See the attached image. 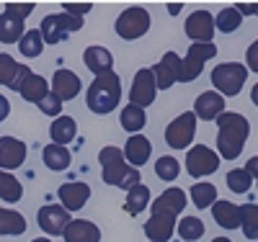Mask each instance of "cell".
<instances>
[{"label":"cell","instance_id":"1","mask_svg":"<svg viewBox=\"0 0 258 242\" xmlns=\"http://www.w3.org/2000/svg\"><path fill=\"white\" fill-rule=\"evenodd\" d=\"M217 149L225 160H235L240 157V152L248 142V134H250V124L243 114H232V111H225L220 114L217 119Z\"/></svg>","mask_w":258,"mask_h":242},{"label":"cell","instance_id":"2","mask_svg":"<svg viewBox=\"0 0 258 242\" xmlns=\"http://www.w3.org/2000/svg\"><path fill=\"white\" fill-rule=\"evenodd\" d=\"M98 163H101V178H103L106 186H119L124 191L140 186V178H142L140 170L132 168V165H126L124 152L119 147H114V144L103 147L98 152Z\"/></svg>","mask_w":258,"mask_h":242},{"label":"cell","instance_id":"3","mask_svg":"<svg viewBox=\"0 0 258 242\" xmlns=\"http://www.w3.org/2000/svg\"><path fill=\"white\" fill-rule=\"evenodd\" d=\"M119 98H121V77L114 70L93 77V83L88 85V93H85V103L96 116L111 114L119 106Z\"/></svg>","mask_w":258,"mask_h":242},{"label":"cell","instance_id":"4","mask_svg":"<svg viewBox=\"0 0 258 242\" xmlns=\"http://www.w3.org/2000/svg\"><path fill=\"white\" fill-rule=\"evenodd\" d=\"M248 80V67L240 62H222L212 70V85L220 91V96H238Z\"/></svg>","mask_w":258,"mask_h":242},{"label":"cell","instance_id":"5","mask_svg":"<svg viewBox=\"0 0 258 242\" xmlns=\"http://www.w3.org/2000/svg\"><path fill=\"white\" fill-rule=\"evenodd\" d=\"M114 31L126 41H135V39L145 36L150 31V13L142 6H132V8L121 11L116 24H114Z\"/></svg>","mask_w":258,"mask_h":242},{"label":"cell","instance_id":"6","mask_svg":"<svg viewBox=\"0 0 258 242\" xmlns=\"http://www.w3.org/2000/svg\"><path fill=\"white\" fill-rule=\"evenodd\" d=\"M212 57H217V47L214 44H191L186 57L181 59V83H191V80H197L204 70V64L212 59Z\"/></svg>","mask_w":258,"mask_h":242},{"label":"cell","instance_id":"7","mask_svg":"<svg viewBox=\"0 0 258 242\" xmlns=\"http://www.w3.org/2000/svg\"><path fill=\"white\" fill-rule=\"evenodd\" d=\"M194 134H197V116H194V111L176 116L165 126V142L173 149H186L191 144Z\"/></svg>","mask_w":258,"mask_h":242},{"label":"cell","instance_id":"8","mask_svg":"<svg viewBox=\"0 0 258 242\" xmlns=\"http://www.w3.org/2000/svg\"><path fill=\"white\" fill-rule=\"evenodd\" d=\"M220 168V155L212 152L204 144H194L186 155V170L191 178H202V175H212Z\"/></svg>","mask_w":258,"mask_h":242},{"label":"cell","instance_id":"9","mask_svg":"<svg viewBox=\"0 0 258 242\" xmlns=\"http://www.w3.org/2000/svg\"><path fill=\"white\" fill-rule=\"evenodd\" d=\"M155 96H158V88H155L153 70L140 67V72L132 80V88H129V101H132L135 106H140V108H147V106L155 103Z\"/></svg>","mask_w":258,"mask_h":242},{"label":"cell","instance_id":"10","mask_svg":"<svg viewBox=\"0 0 258 242\" xmlns=\"http://www.w3.org/2000/svg\"><path fill=\"white\" fill-rule=\"evenodd\" d=\"M183 31L191 39V44H212V36L217 31L214 29V16L209 11H194L186 18Z\"/></svg>","mask_w":258,"mask_h":242},{"label":"cell","instance_id":"11","mask_svg":"<svg viewBox=\"0 0 258 242\" xmlns=\"http://www.w3.org/2000/svg\"><path fill=\"white\" fill-rule=\"evenodd\" d=\"M36 222L49 237H57V234L62 237L64 227L73 222V216H70L68 209H62L59 204H44L39 209V214H36Z\"/></svg>","mask_w":258,"mask_h":242},{"label":"cell","instance_id":"12","mask_svg":"<svg viewBox=\"0 0 258 242\" xmlns=\"http://www.w3.org/2000/svg\"><path fill=\"white\" fill-rule=\"evenodd\" d=\"M153 77H155V88L158 91H168V88H173L181 77V57L176 52H165L160 57L158 64H153Z\"/></svg>","mask_w":258,"mask_h":242},{"label":"cell","instance_id":"13","mask_svg":"<svg viewBox=\"0 0 258 242\" xmlns=\"http://www.w3.org/2000/svg\"><path fill=\"white\" fill-rule=\"evenodd\" d=\"M57 196H59V206L68 209V211L73 214V211H80L85 204H88V199H91V186L83 183V181H70V183H62V186H59Z\"/></svg>","mask_w":258,"mask_h":242},{"label":"cell","instance_id":"14","mask_svg":"<svg viewBox=\"0 0 258 242\" xmlns=\"http://www.w3.org/2000/svg\"><path fill=\"white\" fill-rule=\"evenodd\" d=\"M186 209V191L183 188H168L163 191L158 199L150 204V216L153 214H163V216H178Z\"/></svg>","mask_w":258,"mask_h":242},{"label":"cell","instance_id":"15","mask_svg":"<svg viewBox=\"0 0 258 242\" xmlns=\"http://www.w3.org/2000/svg\"><path fill=\"white\" fill-rule=\"evenodd\" d=\"M26 163V142L16 137H0V170H16Z\"/></svg>","mask_w":258,"mask_h":242},{"label":"cell","instance_id":"16","mask_svg":"<svg viewBox=\"0 0 258 242\" xmlns=\"http://www.w3.org/2000/svg\"><path fill=\"white\" fill-rule=\"evenodd\" d=\"M124 160H126V165H132V168H142L147 160H150V155H153V144H150V139L145 137V134H132L126 139V144H124Z\"/></svg>","mask_w":258,"mask_h":242},{"label":"cell","instance_id":"17","mask_svg":"<svg viewBox=\"0 0 258 242\" xmlns=\"http://www.w3.org/2000/svg\"><path fill=\"white\" fill-rule=\"evenodd\" d=\"M49 91L64 103V101H73L83 91V83H80V77L73 70H57L54 77H52V88H49Z\"/></svg>","mask_w":258,"mask_h":242},{"label":"cell","instance_id":"18","mask_svg":"<svg viewBox=\"0 0 258 242\" xmlns=\"http://www.w3.org/2000/svg\"><path fill=\"white\" fill-rule=\"evenodd\" d=\"M176 219L173 216H163V214H153L145 222V237L147 242H168L173 239V232H176Z\"/></svg>","mask_w":258,"mask_h":242},{"label":"cell","instance_id":"19","mask_svg":"<svg viewBox=\"0 0 258 242\" xmlns=\"http://www.w3.org/2000/svg\"><path fill=\"white\" fill-rule=\"evenodd\" d=\"M220 114H225V98L214 91L202 93L197 98V103H194V116L202 121H214Z\"/></svg>","mask_w":258,"mask_h":242},{"label":"cell","instance_id":"20","mask_svg":"<svg viewBox=\"0 0 258 242\" xmlns=\"http://www.w3.org/2000/svg\"><path fill=\"white\" fill-rule=\"evenodd\" d=\"M64 242H101V229L88 219H73L62 232Z\"/></svg>","mask_w":258,"mask_h":242},{"label":"cell","instance_id":"21","mask_svg":"<svg viewBox=\"0 0 258 242\" xmlns=\"http://www.w3.org/2000/svg\"><path fill=\"white\" fill-rule=\"evenodd\" d=\"M83 62H85V67H88L91 72H96V77L114 70L111 52L106 49V47H98V44H93V47H88V49L83 52Z\"/></svg>","mask_w":258,"mask_h":242},{"label":"cell","instance_id":"22","mask_svg":"<svg viewBox=\"0 0 258 242\" xmlns=\"http://www.w3.org/2000/svg\"><path fill=\"white\" fill-rule=\"evenodd\" d=\"M212 216L222 229H238L240 227V206L232 204V201H214Z\"/></svg>","mask_w":258,"mask_h":242},{"label":"cell","instance_id":"23","mask_svg":"<svg viewBox=\"0 0 258 242\" xmlns=\"http://www.w3.org/2000/svg\"><path fill=\"white\" fill-rule=\"evenodd\" d=\"M49 137H52V144H59V147H68L75 137H78V124L73 116H57L49 126Z\"/></svg>","mask_w":258,"mask_h":242},{"label":"cell","instance_id":"24","mask_svg":"<svg viewBox=\"0 0 258 242\" xmlns=\"http://www.w3.org/2000/svg\"><path fill=\"white\" fill-rule=\"evenodd\" d=\"M18 93H21V98L29 101V103H39L41 98L49 93V83H47V77H41V75H36V72H29L26 80L21 83Z\"/></svg>","mask_w":258,"mask_h":242},{"label":"cell","instance_id":"25","mask_svg":"<svg viewBox=\"0 0 258 242\" xmlns=\"http://www.w3.org/2000/svg\"><path fill=\"white\" fill-rule=\"evenodd\" d=\"M41 160H44V165L54 173L59 170H68L70 163H73V155L68 147H59V144H47L44 149H41Z\"/></svg>","mask_w":258,"mask_h":242},{"label":"cell","instance_id":"26","mask_svg":"<svg viewBox=\"0 0 258 242\" xmlns=\"http://www.w3.org/2000/svg\"><path fill=\"white\" fill-rule=\"evenodd\" d=\"M147 206H150V188H147L145 183H140V186H135V188L126 191L124 211H126L129 216H140Z\"/></svg>","mask_w":258,"mask_h":242},{"label":"cell","instance_id":"27","mask_svg":"<svg viewBox=\"0 0 258 242\" xmlns=\"http://www.w3.org/2000/svg\"><path fill=\"white\" fill-rule=\"evenodd\" d=\"M119 121H121V129L129 131V134H140V131L145 129L147 124V116H145V108L135 106V103H129L121 108V114H119Z\"/></svg>","mask_w":258,"mask_h":242},{"label":"cell","instance_id":"28","mask_svg":"<svg viewBox=\"0 0 258 242\" xmlns=\"http://www.w3.org/2000/svg\"><path fill=\"white\" fill-rule=\"evenodd\" d=\"M26 232V216L18 214L16 209H0V234L16 237Z\"/></svg>","mask_w":258,"mask_h":242},{"label":"cell","instance_id":"29","mask_svg":"<svg viewBox=\"0 0 258 242\" xmlns=\"http://www.w3.org/2000/svg\"><path fill=\"white\" fill-rule=\"evenodd\" d=\"M24 34H26L24 21L8 13H0V44H16Z\"/></svg>","mask_w":258,"mask_h":242},{"label":"cell","instance_id":"30","mask_svg":"<svg viewBox=\"0 0 258 242\" xmlns=\"http://www.w3.org/2000/svg\"><path fill=\"white\" fill-rule=\"evenodd\" d=\"M0 199L8 204H16L24 199V186H21V181L6 170H0Z\"/></svg>","mask_w":258,"mask_h":242},{"label":"cell","instance_id":"31","mask_svg":"<svg viewBox=\"0 0 258 242\" xmlns=\"http://www.w3.org/2000/svg\"><path fill=\"white\" fill-rule=\"evenodd\" d=\"M188 196H191V201H194L197 209H212V204L217 201V188H214L212 183H207V181H202V183L191 186Z\"/></svg>","mask_w":258,"mask_h":242},{"label":"cell","instance_id":"32","mask_svg":"<svg viewBox=\"0 0 258 242\" xmlns=\"http://www.w3.org/2000/svg\"><path fill=\"white\" fill-rule=\"evenodd\" d=\"M176 232H178L181 239H188V242L202 239L204 237V222L199 216H183L181 222L176 224Z\"/></svg>","mask_w":258,"mask_h":242},{"label":"cell","instance_id":"33","mask_svg":"<svg viewBox=\"0 0 258 242\" xmlns=\"http://www.w3.org/2000/svg\"><path fill=\"white\" fill-rule=\"evenodd\" d=\"M240 227L248 239H258V204L240 206Z\"/></svg>","mask_w":258,"mask_h":242},{"label":"cell","instance_id":"34","mask_svg":"<svg viewBox=\"0 0 258 242\" xmlns=\"http://www.w3.org/2000/svg\"><path fill=\"white\" fill-rule=\"evenodd\" d=\"M18 49H21L24 57H39L41 49H44V41H41L39 29H26V34L21 36V41H18Z\"/></svg>","mask_w":258,"mask_h":242},{"label":"cell","instance_id":"35","mask_svg":"<svg viewBox=\"0 0 258 242\" xmlns=\"http://www.w3.org/2000/svg\"><path fill=\"white\" fill-rule=\"evenodd\" d=\"M240 21H243V16L235 8H222L217 13V18H214V29L222 31V34H232V31H238Z\"/></svg>","mask_w":258,"mask_h":242},{"label":"cell","instance_id":"36","mask_svg":"<svg viewBox=\"0 0 258 242\" xmlns=\"http://www.w3.org/2000/svg\"><path fill=\"white\" fill-rule=\"evenodd\" d=\"M39 34H41V41H44V44H54V47L64 39V34H62V29L57 24V13L44 16V21H41V26H39Z\"/></svg>","mask_w":258,"mask_h":242},{"label":"cell","instance_id":"37","mask_svg":"<svg viewBox=\"0 0 258 242\" xmlns=\"http://www.w3.org/2000/svg\"><path fill=\"white\" fill-rule=\"evenodd\" d=\"M250 186H253V178H250L243 168H232V170L227 173V188H230L232 193H248Z\"/></svg>","mask_w":258,"mask_h":242},{"label":"cell","instance_id":"38","mask_svg":"<svg viewBox=\"0 0 258 242\" xmlns=\"http://www.w3.org/2000/svg\"><path fill=\"white\" fill-rule=\"evenodd\" d=\"M178 170H181V165H178V160L173 157V155H163L158 163H155V175L160 181H173V178H178Z\"/></svg>","mask_w":258,"mask_h":242},{"label":"cell","instance_id":"39","mask_svg":"<svg viewBox=\"0 0 258 242\" xmlns=\"http://www.w3.org/2000/svg\"><path fill=\"white\" fill-rule=\"evenodd\" d=\"M18 70V62L11 54H0V85H11Z\"/></svg>","mask_w":258,"mask_h":242},{"label":"cell","instance_id":"40","mask_svg":"<svg viewBox=\"0 0 258 242\" xmlns=\"http://www.w3.org/2000/svg\"><path fill=\"white\" fill-rule=\"evenodd\" d=\"M39 108H41V114H47V116H52V119L62 116V101H59L52 91L39 101Z\"/></svg>","mask_w":258,"mask_h":242},{"label":"cell","instance_id":"41","mask_svg":"<svg viewBox=\"0 0 258 242\" xmlns=\"http://www.w3.org/2000/svg\"><path fill=\"white\" fill-rule=\"evenodd\" d=\"M57 24H59V29H62L64 36H70V34H75V31L83 29V18H75L70 13H57Z\"/></svg>","mask_w":258,"mask_h":242},{"label":"cell","instance_id":"42","mask_svg":"<svg viewBox=\"0 0 258 242\" xmlns=\"http://www.w3.org/2000/svg\"><path fill=\"white\" fill-rule=\"evenodd\" d=\"M34 11H36V6H34V3H8L3 13H8V16H16V18H21V21H24V18H26V16H31Z\"/></svg>","mask_w":258,"mask_h":242},{"label":"cell","instance_id":"43","mask_svg":"<svg viewBox=\"0 0 258 242\" xmlns=\"http://www.w3.org/2000/svg\"><path fill=\"white\" fill-rule=\"evenodd\" d=\"M88 11H93V3H62V13H70L75 18H83Z\"/></svg>","mask_w":258,"mask_h":242},{"label":"cell","instance_id":"44","mask_svg":"<svg viewBox=\"0 0 258 242\" xmlns=\"http://www.w3.org/2000/svg\"><path fill=\"white\" fill-rule=\"evenodd\" d=\"M245 64H248V72H258V39L248 47L245 52Z\"/></svg>","mask_w":258,"mask_h":242},{"label":"cell","instance_id":"45","mask_svg":"<svg viewBox=\"0 0 258 242\" xmlns=\"http://www.w3.org/2000/svg\"><path fill=\"white\" fill-rule=\"evenodd\" d=\"M29 72H31V70L26 67V64H18V70H16V77H13V83L8 85L11 91H18V88H21V83L26 80V75H29Z\"/></svg>","mask_w":258,"mask_h":242},{"label":"cell","instance_id":"46","mask_svg":"<svg viewBox=\"0 0 258 242\" xmlns=\"http://www.w3.org/2000/svg\"><path fill=\"white\" fill-rule=\"evenodd\" d=\"M8 114H11V103H8V98L3 93H0V124L8 119Z\"/></svg>","mask_w":258,"mask_h":242},{"label":"cell","instance_id":"47","mask_svg":"<svg viewBox=\"0 0 258 242\" xmlns=\"http://www.w3.org/2000/svg\"><path fill=\"white\" fill-rule=\"evenodd\" d=\"M248 175H250V178H258V155L255 157H250L248 163H245V168H243Z\"/></svg>","mask_w":258,"mask_h":242},{"label":"cell","instance_id":"48","mask_svg":"<svg viewBox=\"0 0 258 242\" xmlns=\"http://www.w3.org/2000/svg\"><path fill=\"white\" fill-rule=\"evenodd\" d=\"M255 8H258V3H240V6H235V11H238L240 16H250V13H255Z\"/></svg>","mask_w":258,"mask_h":242},{"label":"cell","instance_id":"49","mask_svg":"<svg viewBox=\"0 0 258 242\" xmlns=\"http://www.w3.org/2000/svg\"><path fill=\"white\" fill-rule=\"evenodd\" d=\"M181 11H183V6H178V3H170V6H168V13H170V16H178Z\"/></svg>","mask_w":258,"mask_h":242},{"label":"cell","instance_id":"50","mask_svg":"<svg viewBox=\"0 0 258 242\" xmlns=\"http://www.w3.org/2000/svg\"><path fill=\"white\" fill-rule=\"evenodd\" d=\"M250 101H253V103L258 106V83L253 85V91H250Z\"/></svg>","mask_w":258,"mask_h":242},{"label":"cell","instance_id":"51","mask_svg":"<svg viewBox=\"0 0 258 242\" xmlns=\"http://www.w3.org/2000/svg\"><path fill=\"white\" fill-rule=\"evenodd\" d=\"M31 242H52L49 237H36V239H31Z\"/></svg>","mask_w":258,"mask_h":242},{"label":"cell","instance_id":"52","mask_svg":"<svg viewBox=\"0 0 258 242\" xmlns=\"http://www.w3.org/2000/svg\"><path fill=\"white\" fill-rule=\"evenodd\" d=\"M212 242H232V239H227V237H217V239H212Z\"/></svg>","mask_w":258,"mask_h":242},{"label":"cell","instance_id":"53","mask_svg":"<svg viewBox=\"0 0 258 242\" xmlns=\"http://www.w3.org/2000/svg\"><path fill=\"white\" fill-rule=\"evenodd\" d=\"M255 13H258V8H255Z\"/></svg>","mask_w":258,"mask_h":242}]
</instances>
